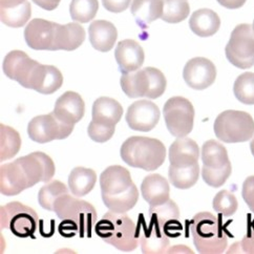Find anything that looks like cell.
<instances>
[{
  "instance_id": "cell-1",
  "label": "cell",
  "mask_w": 254,
  "mask_h": 254,
  "mask_svg": "<svg viewBox=\"0 0 254 254\" xmlns=\"http://www.w3.org/2000/svg\"><path fill=\"white\" fill-rule=\"evenodd\" d=\"M96 234L118 250L130 252L138 248L139 230L125 213L107 212L95 226Z\"/></svg>"
},
{
  "instance_id": "cell-2",
  "label": "cell",
  "mask_w": 254,
  "mask_h": 254,
  "mask_svg": "<svg viewBox=\"0 0 254 254\" xmlns=\"http://www.w3.org/2000/svg\"><path fill=\"white\" fill-rule=\"evenodd\" d=\"M122 160L131 167L146 171L158 169L166 158L165 145L147 137H131L121 147Z\"/></svg>"
},
{
  "instance_id": "cell-3",
  "label": "cell",
  "mask_w": 254,
  "mask_h": 254,
  "mask_svg": "<svg viewBox=\"0 0 254 254\" xmlns=\"http://www.w3.org/2000/svg\"><path fill=\"white\" fill-rule=\"evenodd\" d=\"M190 232L199 253H223L228 245L227 233L220 217L209 212H201L193 216L190 222Z\"/></svg>"
},
{
  "instance_id": "cell-4",
  "label": "cell",
  "mask_w": 254,
  "mask_h": 254,
  "mask_svg": "<svg viewBox=\"0 0 254 254\" xmlns=\"http://www.w3.org/2000/svg\"><path fill=\"white\" fill-rule=\"evenodd\" d=\"M120 84L129 98L146 97L157 99L165 93L167 81L163 72L156 67H145L122 75Z\"/></svg>"
},
{
  "instance_id": "cell-5",
  "label": "cell",
  "mask_w": 254,
  "mask_h": 254,
  "mask_svg": "<svg viewBox=\"0 0 254 254\" xmlns=\"http://www.w3.org/2000/svg\"><path fill=\"white\" fill-rule=\"evenodd\" d=\"M214 133L217 139L225 143L249 141L254 134V120L245 112H223L215 119Z\"/></svg>"
},
{
  "instance_id": "cell-6",
  "label": "cell",
  "mask_w": 254,
  "mask_h": 254,
  "mask_svg": "<svg viewBox=\"0 0 254 254\" xmlns=\"http://www.w3.org/2000/svg\"><path fill=\"white\" fill-rule=\"evenodd\" d=\"M54 211L62 220L75 221L79 226L80 238H84L85 234L90 238L92 229L97 221L96 208L92 204L65 193L56 199Z\"/></svg>"
},
{
  "instance_id": "cell-7",
  "label": "cell",
  "mask_w": 254,
  "mask_h": 254,
  "mask_svg": "<svg viewBox=\"0 0 254 254\" xmlns=\"http://www.w3.org/2000/svg\"><path fill=\"white\" fill-rule=\"evenodd\" d=\"M226 57L232 65L241 69L254 65V30L253 25L242 23L232 31L225 49Z\"/></svg>"
},
{
  "instance_id": "cell-8",
  "label": "cell",
  "mask_w": 254,
  "mask_h": 254,
  "mask_svg": "<svg viewBox=\"0 0 254 254\" xmlns=\"http://www.w3.org/2000/svg\"><path fill=\"white\" fill-rule=\"evenodd\" d=\"M38 214L33 208L20 202L1 207V228H8L17 238H32L37 230Z\"/></svg>"
},
{
  "instance_id": "cell-9",
  "label": "cell",
  "mask_w": 254,
  "mask_h": 254,
  "mask_svg": "<svg viewBox=\"0 0 254 254\" xmlns=\"http://www.w3.org/2000/svg\"><path fill=\"white\" fill-rule=\"evenodd\" d=\"M165 123L169 132L177 138L191 132L194 123V108L188 99L172 97L164 105Z\"/></svg>"
},
{
  "instance_id": "cell-10",
  "label": "cell",
  "mask_w": 254,
  "mask_h": 254,
  "mask_svg": "<svg viewBox=\"0 0 254 254\" xmlns=\"http://www.w3.org/2000/svg\"><path fill=\"white\" fill-rule=\"evenodd\" d=\"M72 130L74 125L60 121L53 112L35 117L28 126L29 137L40 144L66 139Z\"/></svg>"
},
{
  "instance_id": "cell-11",
  "label": "cell",
  "mask_w": 254,
  "mask_h": 254,
  "mask_svg": "<svg viewBox=\"0 0 254 254\" xmlns=\"http://www.w3.org/2000/svg\"><path fill=\"white\" fill-rule=\"evenodd\" d=\"M15 161L20 166L28 181L29 188L39 182H50L55 175V164L53 160L41 151L32 152Z\"/></svg>"
},
{
  "instance_id": "cell-12",
  "label": "cell",
  "mask_w": 254,
  "mask_h": 254,
  "mask_svg": "<svg viewBox=\"0 0 254 254\" xmlns=\"http://www.w3.org/2000/svg\"><path fill=\"white\" fill-rule=\"evenodd\" d=\"M58 23L41 18L29 22L24 30V38L29 47L36 51H55Z\"/></svg>"
},
{
  "instance_id": "cell-13",
  "label": "cell",
  "mask_w": 254,
  "mask_h": 254,
  "mask_svg": "<svg viewBox=\"0 0 254 254\" xmlns=\"http://www.w3.org/2000/svg\"><path fill=\"white\" fill-rule=\"evenodd\" d=\"M160 116V110L155 103L140 100L128 107L125 119L131 129L145 132L155 128L159 123Z\"/></svg>"
},
{
  "instance_id": "cell-14",
  "label": "cell",
  "mask_w": 254,
  "mask_h": 254,
  "mask_svg": "<svg viewBox=\"0 0 254 254\" xmlns=\"http://www.w3.org/2000/svg\"><path fill=\"white\" fill-rule=\"evenodd\" d=\"M183 78L189 87L202 90L211 86L216 78V68L207 58L190 59L184 67Z\"/></svg>"
},
{
  "instance_id": "cell-15",
  "label": "cell",
  "mask_w": 254,
  "mask_h": 254,
  "mask_svg": "<svg viewBox=\"0 0 254 254\" xmlns=\"http://www.w3.org/2000/svg\"><path fill=\"white\" fill-rule=\"evenodd\" d=\"M37 63V61L31 59L22 51H12L4 57L2 68L7 78L17 81L21 86L26 88Z\"/></svg>"
},
{
  "instance_id": "cell-16",
  "label": "cell",
  "mask_w": 254,
  "mask_h": 254,
  "mask_svg": "<svg viewBox=\"0 0 254 254\" xmlns=\"http://www.w3.org/2000/svg\"><path fill=\"white\" fill-rule=\"evenodd\" d=\"M62 84L63 76L56 66L44 65L38 62L32 72L26 88L34 89L43 95H51L57 92Z\"/></svg>"
},
{
  "instance_id": "cell-17",
  "label": "cell",
  "mask_w": 254,
  "mask_h": 254,
  "mask_svg": "<svg viewBox=\"0 0 254 254\" xmlns=\"http://www.w3.org/2000/svg\"><path fill=\"white\" fill-rule=\"evenodd\" d=\"M53 113L60 121L75 125L83 118L85 104L79 94L66 92L58 98Z\"/></svg>"
},
{
  "instance_id": "cell-18",
  "label": "cell",
  "mask_w": 254,
  "mask_h": 254,
  "mask_svg": "<svg viewBox=\"0 0 254 254\" xmlns=\"http://www.w3.org/2000/svg\"><path fill=\"white\" fill-rule=\"evenodd\" d=\"M115 57L122 74H125L140 69L144 63L145 54L137 41L125 39L118 43Z\"/></svg>"
},
{
  "instance_id": "cell-19",
  "label": "cell",
  "mask_w": 254,
  "mask_h": 254,
  "mask_svg": "<svg viewBox=\"0 0 254 254\" xmlns=\"http://www.w3.org/2000/svg\"><path fill=\"white\" fill-rule=\"evenodd\" d=\"M133 184L129 171L119 165L106 168L100 177V187L102 194H120L131 188Z\"/></svg>"
},
{
  "instance_id": "cell-20",
  "label": "cell",
  "mask_w": 254,
  "mask_h": 254,
  "mask_svg": "<svg viewBox=\"0 0 254 254\" xmlns=\"http://www.w3.org/2000/svg\"><path fill=\"white\" fill-rule=\"evenodd\" d=\"M142 226L138 225L139 230V242L141 244V249L144 254H159L167 253L170 240L167 235L156 226H149L146 228L144 224L143 215L141 214Z\"/></svg>"
},
{
  "instance_id": "cell-21",
  "label": "cell",
  "mask_w": 254,
  "mask_h": 254,
  "mask_svg": "<svg viewBox=\"0 0 254 254\" xmlns=\"http://www.w3.org/2000/svg\"><path fill=\"white\" fill-rule=\"evenodd\" d=\"M199 149L197 144L189 138H178L169 148L171 166L188 167L198 163Z\"/></svg>"
},
{
  "instance_id": "cell-22",
  "label": "cell",
  "mask_w": 254,
  "mask_h": 254,
  "mask_svg": "<svg viewBox=\"0 0 254 254\" xmlns=\"http://www.w3.org/2000/svg\"><path fill=\"white\" fill-rule=\"evenodd\" d=\"M29 188L23 172L16 161L1 166L0 170V191L3 195L12 196Z\"/></svg>"
},
{
  "instance_id": "cell-23",
  "label": "cell",
  "mask_w": 254,
  "mask_h": 254,
  "mask_svg": "<svg viewBox=\"0 0 254 254\" xmlns=\"http://www.w3.org/2000/svg\"><path fill=\"white\" fill-rule=\"evenodd\" d=\"M141 192L143 198L150 206H159L170 199V188L167 180L158 174L149 175L143 180Z\"/></svg>"
},
{
  "instance_id": "cell-24",
  "label": "cell",
  "mask_w": 254,
  "mask_h": 254,
  "mask_svg": "<svg viewBox=\"0 0 254 254\" xmlns=\"http://www.w3.org/2000/svg\"><path fill=\"white\" fill-rule=\"evenodd\" d=\"M89 41L93 48L99 52H110L117 41L118 32L116 26L106 20H96L88 29Z\"/></svg>"
},
{
  "instance_id": "cell-25",
  "label": "cell",
  "mask_w": 254,
  "mask_h": 254,
  "mask_svg": "<svg viewBox=\"0 0 254 254\" xmlns=\"http://www.w3.org/2000/svg\"><path fill=\"white\" fill-rule=\"evenodd\" d=\"M93 121L107 126H116L120 122L123 108L113 98L100 97L93 105Z\"/></svg>"
},
{
  "instance_id": "cell-26",
  "label": "cell",
  "mask_w": 254,
  "mask_h": 254,
  "mask_svg": "<svg viewBox=\"0 0 254 254\" xmlns=\"http://www.w3.org/2000/svg\"><path fill=\"white\" fill-rule=\"evenodd\" d=\"M189 26L198 37H210L220 30L221 19L214 11L199 8L190 17Z\"/></svg>"
},
{
  "instance_id": "cell-27",
  "label": "cell",
  "mask_w": 254,
  "mask_h": 254,
  "mask_svg": "<svg viewBox=\"0 0 254 254\" xmlns=\"http://www.w3.org/2000/svg\"><path fill=\"white\" fill-rule=\"evenodd\" d=\"M84 40L85 30L79 23L59 24L55 40V51H75L81 47Z\"/></svg>"
},
{
  "instance_id": "cell-28",
  "label": "cell",
  "mask_w": 254,
  "mask_h": 254,
  "mask_svg": "<svg viewBox=\"0 0 254 254\" xmlns=\"http://www.w3.org/2000/svg\"><path fill=\"white\" fill-rule=\"evenodd\" d=\"M164 0H133L131 14L137 23L145 28L162 17Z\"/></svg>"
},
{
  "instance_id": "cell-29",
  "label": "cell",
  "mask_w": 254,
  "mask_h": 254,
  "mask_svg": "<svg viewBox=\"0 0 254 254\" xmlns=\"http://www.w3.org/2000/svg\"><path fill=\"white\" fill-rule=\"evenodd\" d=\"M97 175L93 169L76 167L68 177V187L75 196H84L94 189Z\"/></svg>"
},
{
  "instance_id": "cell-30",
  "label": "cell",
  "mask_w": 254,
  "mask_h": 254,
  "mask_svg": "<svg viewBox=\"0 0 254 254\" xmlns=\"http://www.w3.org/2000/svg\"><path fill=\"white\" fill-rule=\"evenodd\" d=\"M102 199L104 205L112 212L116 213H126L127 211L131 210L137 204L139 199L138 188L134 184L127 191L116 194V195H107L102 194Z\"/></svg>"
},
{
  "instance_id": "cell-31",
  "label": "cell",
  "mask_w": 254,
  "mask_h": 254,
  "mask_svg": "<svg viewBox=\"0 0 254 254\" xmlns=\"http://www.w3.org/2000/svg\"><path fill=\"white\" fill-rule=\"evenodd\" d=\"M202 161L203 166L213 169L225 167L230 163L227 149L215 140H209L204 143L202 147Z\"/></svg>"
},
{
  "instance_id": "cell-32",
  "label": "cell",
  "mask_w": 254,
  "mask_h": 254,
  "mask_svg": "<svg viewBox=\"0 0 254 254\" xmlns=\"http://www.w3.org/2000/svg\"><path fill=\"white\" fill-rule=\"evenodd\" d=\"M179 217L180 209L172 199H168L166 203L159 206H150L149 208L150 225L156 226L162 231L167 224L178 220Z\"/></svg>"
},
{
  "instance_id": "cell-33",
  "label": "cell",
  "mask_w": 254,
  "mask_h": 254,
  "mask_svg": "<svg viewBox=\"0 0 254 254\" xmlns=\"http://www.w3.org/2000/svg\"><path fill=\"white\" fill-rule=\"evenodd\" d=\"M168 177L171 185L179 189H188L195 185L199 177L198 163L188 167L169 166Z\"/></svg>"
},
{
  "instance_id": "cell-34",
  "label": "cell",
  "mask_w": 254,
  "mask_h": 254,
  "mask_svg": "<svg viewBox=\"0 0 254 254\" xmlns=\"http://www.w3.org/2000/svg\"><path fill=\"white\" fill-rule=\"evenodd\" d=\"M1 21L10 28H21L29 21L32 15V7L29 1L15 7H0Z\"/></svg>"
},
{
  "instance_id": "cell-35",
  "label": "cell",
  "mask_w": 254,
  "mask_h": 254,
  "mask_svg": "<svg viewBox=\"0 0 254 254\" xmlns=\"http://www.w3.org/2000/svg\"><path fill=\"white\" fill-rule=\"evenodd\" d=\"M0 133H1V148H0L1 155H0V160L4 161L12 159L20 150V135L12 127L4 124L0 125Z\"/></svg>"
},
{
  "instance_id": "cell-36",
  "label": "cell",
  "mask_w": 254,
  "mask_h": 254,
  "mask_svg": "<svg viewBox=\"0 0 254 254\" xmlns=\"http://www.w3.org/2000/svg\"><path fill=\"white\" fill-rule=\"evenodd\" d=\"M99 10L98 0H71L69 14L71 19L80 23L93 20Z\"/></svg>"
},
{
  "instance_id": "cell-37",
  "label": "cell",
  "mask_w": 254,
  "mask_h": 254,
  "mask_svg": "<svg viewBox=\"0 0 254 254\" xmlns=\"http://www.w3.org/2000/svg\"><path fill=\"white\" fill-rule=\"evenodd\" d=\"M233 93L240 102L254 105V72H244L235 80Z\"/></svg>"
},
{
  "instance_id": "cell-38",
  "label": "cell",
  "mask_w": 254,
  "mask_h": 254,
  "mask_svg": "<svg viewBox=\"0 0 254 254\" xmlns=\"http://www.w3.org/2000/svg\"><path fill=\"white\" fill-rule=\"evenodd\" d=\"M190 13V6L186 0H164V8L161 19L168 23L184 21Z\"/></svg>"
},
{
  "instance_id": "cell-39",
  "label": "cell",
  "mask_w": 254,
  "mask_h": 254,
  "mask_svg": "<svg viewBox=\"0 0 254 254\" xmlns=\"http://www.w3.org/2000/svg\"><path fill=\"white\" fill-rule=\"evenodd\" d=\"M65 193H68L67 187L60 181H54L40 189L38 194L39 204L44 209L54 211V205H55L56 199Z\"/></svg>"
},
{
  "instance_id": "cell-40",
  "label": "cell",
  "mask_w": 254,
  "mask_h": 254,
  "mask_svg": "<svg viewBox=\"0 0 254 254\" xmlns=\"http://www.w3.org/2000/svg\"><path fill=\"white\" fill-rule=\"evenodd\" d=\"M212 206L216 212L223 214L224 216H231L237 212L239 203L232 192L228 191V190H222L214 196Z\"/></svg>"
},
{
  "instance_id": "cell-41",
  "label": "cell",
  "mask_w": 254,
  "mask_h": 254,
  "mask_svg": "<svg viewBox=\"0 0 254 254\" xmlns=\"http://www.w3.org/2000/svg\"><path fill=\"white\" fill-rule=\"evenodd\" d=\"M231 163L222 168H208L203 166L202 168V177L207 185L213 188H219L225 184V182L231 175Z\"/></svg>"
},
{
  "instance_id": "cell-42",
  "label": "cell",
  "mask_w": 254,
  "mask_h": 254,
  "mask_svg": "<svg viewBox=\"0 0 254 254\" xmlns=\"http://www.w3.org/2000/svg\"><path fill=\"white\" fill-rule=\"evenodd\" d=\"M87 132L89 138L97 143H104L113 138L115 133V126H107L96 123L92 120L89 123Z\"/></svg>"
},
{
  "instance_id": "cell-43",
  "label": "cell",
  "mask_w": 254,
  "mask_h": 254,
  "mask_svg": "<svg viewBox=\"0 0 254 254\" xmlns=\"http://www.w3.org/2000/svg\"><path fill=\"white\" fill-rule=\"evenodd\" d=\"M242 195L250 210L254 212V176L248 177L243 184Z\"/></svg>"
},
{
  "instance_id": "cell-44",
  "label": "cell",
  "mask_w": 254,
  "mask_h": 254,
  "mask_svg": "<svg viewBox=\"0 0 254 254\" xmlns=\"http://www.w3.org/2000/svg\"><path fill=\"white\" fill-rule=\"evenodd\" d=\"M241 247L243 253L254 254V221L249 222L247 232L241 242Z\"/></svg>"
},
{
  "instance_id": "cell-45",
  "label": "cell",
  "mask_w": 254,
  "mask_h": 254,
  "mask_svg": "<svg viewBox=\"0 0 254 254\" xmlns=\"http://www.w3.org/2000/svg\"><path fill=\"white\" fill-rule=\"evenodd\" d=\"M131 0H102V4L107 11L112 13H121L127 10Z\"/></svg>"
},
{
  "instance_id": "cell-46",
  "label": "cell",
  "mask_w": 254,
  "mask_h": 254,
  "mask_svg": "<svg viewBox=\"0 0 254 254\" xmlns=\"http://www.w3.org/2000/svg\"><path fill=\"white\" fill-rule=\"evenodd\" d=\"M59 232L63 237L72 238L75 237L77 232H79V226L75 221L65 219L62 221V223L59 226Z\"/></svg>"
},
{
  "instance_id": "cell-47",
  "label": "cell",
  "mask_w": 254,
  "mask_h": 254,
  "mask_svg": "<svg viewBox=\"0 0 254 254\" xmlns=\"http://www.w3.org/2000/svg\"><path fill=\"white\" fill-rule=\"evenodd\" d=\"M32 1L45 11H54L58 7L61 0H32Z\"/></svg>"
},
{
  "instance_id": "cell-48",
  "label": "cell",
  "mask_w": 254,
  "mask_h": 254,
  "mask_svg": "<svg viewBox=\"0 0 254 254\" xmlns=\"http://www.w3.org/2000/svg\"><path fill=\"white\" fill-rule=\"evenodd\" d=\"M222 6L229 8V10H237V8L242 7L247 0H216Z\"/></svg>"
},
{
  "instance_id": "cell-49",
  "label": "cell",
  "mask_w": 254,
  "mask_h": 254,
  "mask_svg": "<svg viewBox=\"0 0 254 254\" xmlns=\"http://www.w3.org/2000/svg\"><path fill=\"white\" fill-rule=\"evenodd\" d=\"M25 1H28V0H0V4H1V7L10 8L20 5Z\"/></svg>"
},
{
  "instance_id": "cell-50",
  "label": "cell",
  "mask_w": 254,
  "mask_h": 254,
  "mask_svg": "<svg viewBox=\"0 0 254 254\" xmlns=\"http://www.w3.org/2000/svg\"><path fill=\"white\" fill-rule=\"evenodd\" d=\"M167 253H193L191 249H189L188 247L182 246V245H180V246H175L174 248H170L168 249Z\"/></svg>"
},
{
  "instance_id": "cell-51",
  "label": "cell",
  "mask_w": 254,
  "mask_h": 254,
  "mask_svg": "<svg viewBox=\"0 0 254 254\" xmlns=\"http://www.w3.org/2000/svg\"><path fill=\"white\" fill-rule=\"evenodd\" d=\"M227 253H243L242 247H241V243H235L232 245V247L228 250Z\"/></svg>"
},
{
  "instance_id": "cell-52",
  "label": "cell",
  "mask_w": 254,
  "mask_h": 254,
  "mask_svg": "<svg viewBox=\"0 0 254 254\" xmlns=\"http://www.w3.org/2000/svg\"><path fill=\"white\" fill-rule=\"evenodd\" d=\"M250 149H251V152H252V155L254 157V139L250 143Z\"/></svg>"
},
{
  "instance_id": "cell-53",
  "label": "cell",
  "mask_w": 254,
  "mask_h": 254,
  "mask_svg": "<svg viewBox=\"0 0 254 254\" xmlns=\"http://www.w3.org/2000/svg\"><path fill=\"white\" fill-rule=\"evenodd\" d=\"M253 30H254V21H253Z\"/></svg>"
},
{
  "instance_id": "cell-54",
  "label": "cell",
  "mask_w": 254,
  "mask_h": 254,
  "mask_svg": "<svg viewBox=\"0 0 254 254\" xmlns=\"http://www.w3.org/2000/svg\"><path fill=\"white\" fill-rule=\"evenodd\" d=\"M253 221H254V220H253Z\"/></svg>"
}]
</instances>
